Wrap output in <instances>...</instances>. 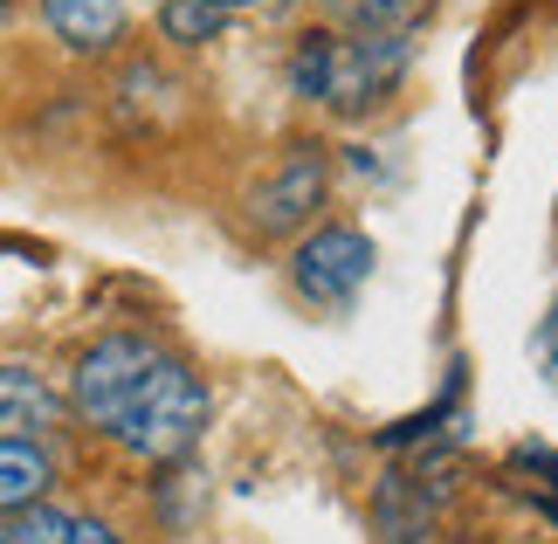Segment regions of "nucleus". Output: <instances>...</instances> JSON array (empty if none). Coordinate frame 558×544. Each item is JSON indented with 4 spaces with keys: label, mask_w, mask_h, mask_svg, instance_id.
Masks as SVG:
<instances>
[{
    "label": "nucleus",
    "mask_w": 558,
    "mask_h": 544,
    "mask_svg": "<svg viewBox=\"0 0 558 544\" xmlns=\"http://www.w3.org/2000/svg\"><path fill=\"white\" fill-rule=\"evenodd\" d=\"M366 276H373V242L359 228H317L290 255L296 297L317 303V311H345V303L366 290Z\"/></svg>",
    "instance_id": "7ed1b4c3"
},
{
    "label": "nucleus",
    "mask_w": 558,
    "mask_h": 544,
    "mask_svg": "<svg viewBox=\"0 0 558 544\" xmlns=\"http://www.w3.org/2000/svg\"><path fill=\"white\" fill-rule=\"evenodd\" d=\"M214 14H242V8H263V0H207Z\"/></svg>",
    "instance_id": "9b49d317"
},
{
    "label": "nucleus",
    "mask_w": 558,
    "mask_h": 544,
    "mask_svg": "<svg viewBox=\"0 0 558 544\" xmlns=\"http://www.w3.org/2000/svg\"><path fill=\"white\" fill-rule=\"evenodd\" d=\"M62 421V394L49 379L35 373V365L8 359L0 365V442H41Z\"/></svg>",
    "instance_id": "39448f33"
},
{
    "label": "nucleus",
    "mask_w": 558,
    "mask_h": 544,
    "mask_svg": "<svg viewBox=\"0 0 558 544\" xmlns=\"http://www.w3.org/2000/svg\"><path fill=\"white\" fill-rule=\"evenodd\" d=\"M221 21L228 14H214L207 0H166V8H159V28H166V41H180V49L214 41V35H221Z\"/></svg>",
    "instance_id": "9d476101"
},
{
    "label": "nucleus",
    "mask_w": 558,
    "mask_h": 544,
    "mask_svg": "<svg viewBox=\"0 0 558 544\" xmlns=\"http://www.w3.org/2000/svg\"><path fill=\"white\" fill-rule=\"evenodd\" d=\"M325 201V145H290L248 193L255 234H290L311 221V207Z\"/></svg>",
    "instance_id": "20e7f679"
},
{
    "label": "nucleus",
    "mask_w": 558,
    "mask_h": 544,
    "mask_svg": "<svg viewBox=\"0 0 558 544\" xmlns=\"http://www.w3.org/2000/svg\"><path fill=\"white\" fill-rule=\"evenodd\" d=\"M56 489V455L41 442H0V517L49 504Z\"/></svg>",
    "instance_id": "0eeeda50"
},
{
    "label": "nucleus",
    "mask_w": 558,
    "mask_h": 544,
    "mask_svg": "<svg viewBox=\"0 0 558 544\" xmlns=\"http://www.w3.org/2000/svg\"><path fill=\"white\" fill-rule=\"evenodd\" d=\"M407 76V35H338V28H317L296 41L290 56V83L304 104H325L338 118H359L386 104Z\"/></svg>",
    "instance_id": "f03ea898"
},
{
    "label": "nucleus",
    "mask_w": 558,
    "mask_h": 544,
    "mask_svg": "<svg viewBox=\"0 0 558 544\" xmlns=\"http://www.w3.org/2000/svg\"><path fill=\"white\" fill-rule=\"evenodd\" d=\"M325 8L345 21V35H400L414 0H325Z\"/></svg>",
    "instance_id": "1a4fd4ad"
},
{
    "label": "nucleus",
    "mask_w": 558,
    "mask_h": 544,
    "mask_svg": "<svg viewBox=\"0 0 558 544\" xmlns=\"http://www.w3.org/2000/svg\"><path fill=\"white\" fill-rule=\"evenodd\" d=\"M0 544H118V531L104 517H76V510H56V504H35V510H14L0 524Z\"/></svg>",
    "instance_id": "6e6552de"
},
{
    "label": "nucleus",
    "mask_w": 558,
    "mask_h": 544,
    "mask_svg": "<svg viewBox=\"0 0 558 544\" xmlns=\"http://www.w3.org/2000/svg\"><path fill=\"white\" fill-rule=\"evenodd\" d=\"M70 407L97 434H111L138 462H180L207 427V386L186 359L159 352L153 338L111 331L76 359Z\"/></svg>",
    "instance_id": "f257e3e1"
},
{
    "label": "nucleus",
    "mask_w": 558,
    "mask_h": 544,
    "mask_svg": "<svg viewBox=\"0 0 558 544\" xmlns=\"http://www.w3.org/2000/svg\"><path fill=\"white\" fill-rule=\"evenodd\" d=\"M41 21L76 56H104L124 41V0H41Z\"/></svg>",
    "instance_id": "423d86ee"
}]
</instances>
